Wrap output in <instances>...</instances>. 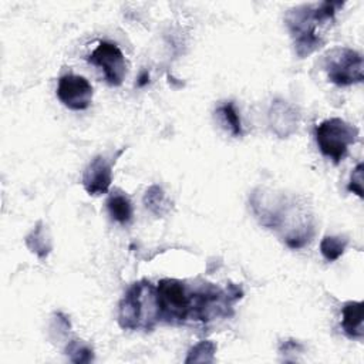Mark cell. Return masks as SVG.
Returning a JSON list of instances; mask_svg holds the SVG:
<instances>
[{
  "instance_id": "cell-19",
  "label": "cell",
  "mask_w": 364,
  "mask_h": 364,
  "mask_svg": "<svg viewBox=\"0 0 364 364\" xmlns=\"http://www.w3.org/2000/svg\"><path fill=\"white\" fill-rule=\"evenodd\" d=\"M148 81H149V74H148L146 71H144V73L141 74L139 80H138V85H139V87H144L145 84H148Z\"/></svg>"
},
{
  "instance_id": "cell-12",
  "label": "cell",
  "mask_w": 364,
  "mask_h": 364,
  "mask_svg": "<svg viewBox=\"0 0 364 364\" xmlns=\"http://www.w3.org/2000/svg\"><path fill=\"white\" fill-rule=\"evenodd\" d=\"M26 245L40 259H44L50 253L51 242L47 235V230L43 226V222H38L37 226L30 232V235L26 237Z\"/></svg>"
},
{
  "instance_id": "cell-11",
  "label": "cell",
  "mask_w": 364,
  "mask_h": 364,
  "mask_svg": "<svg viewBox=\"0 0 364 364\" xmlns=\"http://www.w3.org/2000/svg\"><path fill=\"white\" fill-rule=\"evenodd\" d=\"M107 208L111 218L122 225L128 223L132 218L131 200L122 192H112L107 200Z\"/></svg>"
},
{
  "instance_id": "cell-13",
  "label": "cell",
  "mask_w": 364,
  "mask_h": 364,
  "mask_svg": "<svg viewBox=\"0 0 364 364\" xmlns=\"http://www.w3.org/2000/svg\"><path fill=\"white\" fill-rule=\"evenodd\" d=\"M144 203L156 216L165 215L169 209V202L166 199V195L162 191V188L158 185H154L149 189H146L144 196Z\"/></svg>"
},
{
  "instance_id": "cell-16",
  "label": "cell",
  "mask_w": 364,
  "mask_h": 364,
  "mask_svg": "<svg viewBox=\"0 0 364 364\" xmlns=\"http://www.w3.org/2000/svg\"><path fill=\"white\" fill-rule=\"evenodd\" d=\"M215 353L216 344L210 340H202L189 350L185 363H213Z\"/></svg>"
},
{
  "instance_id": "cell-8",
  "label": "cell",
  "mask_w": 364,
  "mask_h": 364,
  "mask_svg": "<svg viewBox=\"0 0 364 364\" xmlns=\"http://www.w3.org/2000/svg\"><path fill=\"white\" fill-rule=\"evenodd\" d=\"M112 182V165L111 162L98 155L91 159L82 173V186L90 195L105 193Z\"/></svg>"
},
{
  "instance_id": "cell-9",
  "label": "cell",
  "mask_w": 364,
  "mask_h": 364,
  "mask_svg": "<svg viewBox=\"0 0 364 364\" xmlns=\"http://www.w3.org/2000/svg\"><path fill=\"white\" fill-rule=\"evenodd\" d=\"M270 129L280 138H287L296 132L299 125L297 109L287 101L276 100L269 109Z\"/></svg>"
},
{
  "instance_id": "cell-7",
  "label": "cell",
  "mask_w": 364,
  "mask_h": 364,
  "mask_svg": "<svg viewBox=\"0 0 364 364\" xmlns=\"http://www.w3.org/2000/svg\"><path fill=\"white\" fill-rule=\"evenodd\" d=\"M92 87L82 75L65 74L58 80L57 97L70 109L81 111L90 107L92 101Z\"/></svg>"
},
{
  "instance_id": "cell-17",
  "label": "cell",
  "mask_w": 364,
  "mask_h": 364,
  "mask_svg": "<svg viewBox=\"0 0 364 364\" xmlns=\"http://www.w3.org/2000/svg\"><path fill=\"white\" fill-rule=\"evenodd\" d=\"M67 355L73 363H90L94 360L92 348H90L87 344H84L81 340H73L68 343Z\"/></svg>"
},
{
  "instance_id": "cell-4",
  "label": "cell",
  "mask_w": 364,
  "mask_h": 364,
  "mask_svg": "<svg viewBox=\"0 0 364 364\" xmlns=\"http://www.w3.org/2000/svg\"><path fill=\"white\" fill-rule=\"evenodd\" d=\"M324 70L328 80L340 87L358 84L364 80L363 55L348 47H336L327 51Z\"/></svg>"
},
{
  "instance_id": "cell-14",
  "label": "cell",
  "mask_w": 364,
  "mask_h": 364,
  "mask_svg": "<svg viewBox=\"0 0 364 364\" xmlns=\"http://www.w3.org/2000/svg\"><path fill=\"white\" fill-rule=\"evenodd\" d=\"M216 112L222 118L223 125L230 131V134L233 136H240L243 134V131H242V121H240L239 112H237V109H236V107H235V104L232 101L222 104L218 108Z\"/></svg>"
},
{
  "instance_id": "cell-2",
  "label": "cell",
  "mask_w": 364,
  "mask_h": 364,
  "mask_svg": "<svg viewBox=\"0 0 364 364\" xmlns=\"http://www.w3.org/2000/svg\"><path fill=\"white\" fill-rule=\"evenodd\" d=\"M159 320L156 287L148 280L134 283L119 301L118 323L125 330H152Z\"/></svg>"
},
{
  "instance_id": "cell-3",
  "label": "cell",
  "mask_w": 364,
  "mask_h": 364,
  "mask_svg": "<svg viewBox=\"0 0 364 364\" xmlns=\"http://www.w3.org/2000/svg\"><path fill=\"white\" fill-rule=\"evenodd\" d=\"M314 136L321 154L334 164H340L346 158L348 146L357 142L358 128L341 118H328L316 127Z\"/></svg>"
},
{
  "instance_id": "cell-10",
  "label": "cell",
  "mask_w": 364,
  "mask_h": 364,
  "mask_svg": "<svg viewBox=\"0 0 364 364\" xmlns=\"http://www.w3.org/2000/svg\"><path fill=\"white\" fill-rule=\"evenodd\" d=\"M363 301H347L341 309V326L344 333L351 337L361 340L364 336L363 327Z\"/></svg>"
},
{
  "instance_id": "cell-6",
  "label": "cell",
  "mask_w": 364,
  "mask_h": 364,
  "mask_svg": "<svg viewBox=\"0 0 364 364\" xmlns=\"http://www.w3.org/2000/svg\"><path fill=\"white\" fill-rule=\"evenodd\" d=\"M88 61L102 70L104 77L109 85H121L125 74L127 64L121 48L109 41H100L98 46L88 55Z\"/></svg>"
},
{
  "instance_id": "cell-15",
  "label": "cell",
  "mask_w": 364,
  "mask_h": 364,
  "mask_svg": "<svg viewBox=\"0 0 364 364\" xmlns=\"http://www.w3.org/2000/svg\"><path fill=\"white\" fill-rule=\"evenodd\" d=\"M347 247V239L343 236H324L320 242V252L327 262L337 260Z\"/></svg>"
},
{
  "instance_id": "cell-5",
  "label": "cell",
  "mask_w": 364,
  "mask_h": 364,
  "mask_svg": "<svg viewBox=\"0 0 364 364\" xmlns=\"http://www.w3.org/2000/svg\"><path fill=\"white\" fill-rule=\"evenodd\" d=\"M159 318L171 324L183 323L189 318L191 293L178 279H162L156 286Z\"/></svg>"
},
{
  "instance_id": "cell-18",
  "label": "cell",
  "mask_w": 364,
  "mask_h": 364,
  "mask_svg": "<svg viewBox=\"0 0 364 364\" xmlns=\"http://www.w3.org/2000/svg\"><path fill=\"white\" fill-rule=\"evenodd\" d=\"M347 189L350 192L355 193L358 198H361V199L364 198V193H363V162L357 164V166L353 169Z\"/></svg>"
},
{
  "instance_id": "cell-1",
  "label": "cell",
  "mask_w": 364,
  "mask_h": 364,
  "mask_svg": "<svg viewBox=\"0 0 364 364\" xmlns=\"http://www.w3.org/2000/svg\"><path fill=\"white\" fill-rule=\"evenodd\" d=\"M343 6V1H321L296 6L286 13L284 21L300 58L310 55L324 44L326 33Z\"/></svg>"
}]
</instances>
